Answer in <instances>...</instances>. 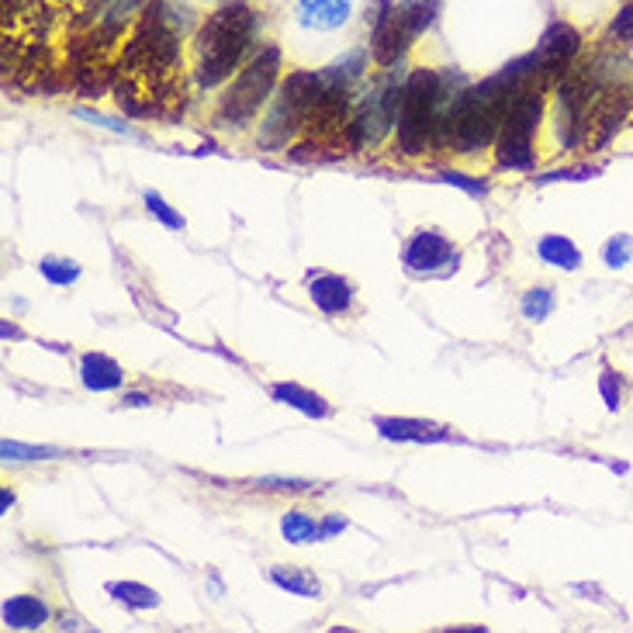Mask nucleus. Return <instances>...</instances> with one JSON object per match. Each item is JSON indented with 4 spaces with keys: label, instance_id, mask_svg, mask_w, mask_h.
Masks as SVG:
<instances>
[{
    "label": "nucleus",
    "instance_id": "19",
    "mask_svg": "<svg viewBox=\"0 0 633 633\" xmlns=\"http://www.w3.org/2000/svg\"><path fill=\"white\" fill-rule=\"evenodd\" d=\"M550 312H554V295H550L547 288L526 291V298H523V315H526V319H530V322H544Z\"/></svg>",
    "mask_w": 633,
    "mask_h": 633
},
{
    "label": "nucleus",
    "instance_id": "15",
    "mask_svg": "<svg viewBox=\"0 0 633 633\" xmlns=\"http://www.w3.org/2000/svg\"><path fill=\"white\" fill-rule=\"evenodd\" d=\"M402 14L405 21H409V28L416 32V39L422 32H429L436 21V14H440V0H402Z\"/></svg>",
    "mask_w": 633,
    "mask_h": 633
},
{
    "label": "nucleus",
    "instance_id": "13",
    "mask_svg": "<svg viewBox=\"0 0 633 633\" xmlns=\"http://www.w3.org/2000/svg\"><path fill=\"white\" fill-rule=\"evenodd\" d=\"M540 260L550 263V267H564V270H578L582 267V253H578V246L571 243L568 236H544L537 246Z\"/></svg>",
    "mask_w": 633,
    "mask_h": 633
},
{
    "label": "nucleus",
    "instance_id": "16",
    "mask_svg": "<svg viewBox=\"0 0 633 633\" xmlns=\"http://www.w3.org/2000/svg\"><path fill=\"white\" fill-rule=\"evenodd\" d=\"M281 533L291 544H312V540L322 537V526H315V519L305 516V512H288L281 519Z\"/></svg>",
    "mask_w": 633,
    "mask_h": 633
},
{
    "label": "nucleus",
    "instance_id": "11",
    "mask_svg": "<svg viewBox=\"0 0 633 633\" xmlns=\"http://www.w3.org/2000/svg\"><path fill=\"white\" fill-rule=\"evenodd\" d=\"M45 620H49V609L35 595H14V599L4 602V623L11 630H35Z\"/></svg>",
    "mask_w": 633,
    "mask_h": 633
},
{
    "label": "nucleus",
    "instance_id": "18",
    "mask_svg": "<svg viewBox=\"0 0 633 633\" xmlns=\"http://www.w3.org/2000/svg\"><path fill=\"white\" fill-rule=\"evenodd\" d=\"M42 277L49 284H56V288H66V284H73L80 277V267L73 260H56V256H45V260L39 263Z\"/></svg>",
    "mask_w": 633,
    "mask_h": 633
},
{
    "label": "nucleus",
    "instance_id": "12",
    "mask_svg": "<svg viewBox=\"0 0 633 633\" xmlns=\"http://www.w3.org/2000/svg\"><path fill=\"white\" fill-rule=\"evenodd\" d=\"M270 395H274V402H281V405H291V409H298V412H305V416H312V419H326L329 416V405H326V398L322 395H315V391H308V388H301V384H274L270 388Z\"/></svg>",
    "mask_w": 633,
    "mask_h": 633
},
{
    "label": "nucleus",
    "instance_id": "8",
    "mask_svg": "<svg viewBox=\"0 0 633 633\" xmlns=\"http://www.w3.org/2000/svg\"><path fill=\"white\" fill-rule=\"evenodd\" d=\"M308 295H312V301H315V305H319L326 315H343L346 308L353 305V288H350V281H343V277H336V274L315 277L312 288H308Z\"/></svg>",
    "mask_w": 633,
    "mask_h": 633
},
{
    "label": "nucleus",
    "instance_id": "3",
    "mask_svg": "<svg viewBox=\"0 0 633 633\" xmlns=\"http://www.w3.org/2000/svg\"><path fill=\"white\" fill-rule=\"evenodd\" d=\"M544 80H533L516 94L506 125L499 132V167L506 170H530L537 153H533V139H537V125L544 115Z\"/></svg>",
    "mask_w": 633,
    "mask_h": 633
},
{
    "label": "nucleus",
    "instance_id": "9",
    "mask_svg": "<svg viewBox=\"0 0 633 633\" xmlns=\"http://www.w3.org/2000/svg\"><path fill=\"white\" fill-rule=\"evenodd\" d=\"M298 14L305 28L329 32L350 18V0H298Z\"/></svg>",
    "mask_w": 633,
    "mask_h": 633
},
{
    "label": "nucleus",
    "instance_id": "14",
    "mask_svg": "<svg viewBox=\"0 0 633 633\" xmlns=\"http://www.w3.org/2000/svg\"><path fill=\"white\" fill-rule=\"evenodd\" d=\"M270 582H274L277 589H288L291 595H305V599H315V595L322 592L319 578L308 568H274L270 571Z\"/></svg>",
    "mask_w": 633,
    "mask_h": 633
},
{
    "label": "nucleus",
    "instance_id": "10",
    "mask_svg": "<svg viewBox=\"0 0 633 633\" xmlns=\"http://www.w3.org/2000/svg\"><path fill=\"white\" fill-rule=\"evenodd\" d=\"M80 381H84V388L90 391H115L122 388L125 374L122 367L111 357H104V353H87L84 364H80Z\"/></svg>",
    "mask_w": 633,
    "mask_h": 633
},
{
    "label": "nucleus",
    "instance_id": "25",
    "mask_svg": "<svg viewBox=\"0 0 633 633\" xmlns=\"http://www.w3.org/2000/svg\"><path fill=\"white\" fill-rule=\"evenodd\" d=\"M443 180H447V184H457V187H464L467 194H474V198H478V194H485V184H481V180H474L471 184V177H464V173H454V170H447V173H440Z\"/></svg>",
    "mask_w": 633,
    "mask_h": 633
},
{
    "label": "nucleus",
    "instance_id": "6",
    "mask_svg": "<svg viewBox=\"0 0 633 633\" xmlns=\"http://www.w3.org/2000/svg\"><path fill=\"white\" fill-rule=\"evenodd\" d=\"M582 49V35L568 25V21H554L547 25V32L540 35L537 49H533V59H537L540 73L547 80H557L575 66V56Z\"/></svg>",
    "mask_w": 633,
    "mask_h": 633
},
{
    "label": "nucleus",
    "instance_id": "17",
    "mask_svg": "<svg viewBox=\"0 0 633 633\" xmlns=\"http://www.w3.org/2000/svg\"><path fill=\"white\" fill-rule=\"evenodd\" d=\"M108 592L115 595V599L128 602V606H135V609H153L156 602H160L153 589H146V585H135V582H115V585H108Z\"/></svg>",
    "mask_w": 633,
    "mask_h": 633
},
{
    "label": "nucleus",
    "instance_id": "7",
    "mask_svg": "<svg viewBox=\"0 0 633 633\" xmlns=\"http://www.w3.org/2000/svg\"><path fill=\"white\" fill-rule=\"evenodd\" d=\"M378 429L384 440H402V443H440L450 436L443 426L422 419H378Z\"/></svg>",
    "mask_w": 633,
    "mask_h": 633
},
{
    "label": "nucleus",
    "instance_id": "4",
    "mask_svg": "<svg viewBox=\"0 0 633 633\" xmlns=\"http://www.w3.org/2000/svg\"><path fill=\"white\" fill-rule=\"evenodd\" d=\"M416 42V32L405 21L402 7L391 0H378L371 14V56L374 63L391 70L395 63H402V56L409 52V45Z\"/></svg>",
    "mask_w": 633,
    "mask_h": 633
},
{
    "label": "nucleus",
    "instance_id": "22",
    "mask_svg": "<svg viewBox=\"0 0 633 633\" xmlns=\"http://www.w3.org/2000/svg\"><path fill=\"white\" fill-rule=\"evenodd\" d=\"M146 208L153 211V215L160 218V222L167 225V229H184V218H180L177 211H170V205H167V201H163L156 191H149V194H146Z\"/></svg>",
    "mask_w": 633,
    "mask_h": 633
},
{
    "label": "nucleus",
    "instance_id": "5",
    "mask_svg": "<svg viewBox=\"0 0 633 633\" xmlns=\"http://www.w3.org/2000/svg\"><path fill=\"white\" fill-rule=\"evenodd\" d=\"M402 260H405V270L416 277H443V274H450V270H457L461 253H457V246L450 243L443 232L422 229L409 239Z\"/></svg>",
    "mask_w": 633,
    "mask_h": 633
},
{
    "label": "nucleus",
    "instance_id": "21",
    "mask_svg": "<svg viewBox=\"0 0 633 633\" xmlns=\"http://www.w3.org/2000/svg\"><path fill=\"white\" fill-rule=\"evenodd\" d=\"M609 42L616 45H630L633 42V4H623L613 18V28H609Z\"/></svg>",
    "mask_w": 633,
    "mask_h": 633
},
{
    "label": "nucleus",
    "instance_id": "24",
    "mask_svg": "<svg viewBox=\"0 0 633 633\" xmlns=\"http://www.w3.org/2000/svg\"><path fill=\"white\" fill-rule=\"evenodd\" d=\"M630 253H633V243H630L627 236H613L606 243V250H602V256H606L609 267H623V263L630 260Z\"/></svg>",
    "mask_w": 633,
    "mask_h": 633
},
{
    "label": "nucleus",
    "instance_id": "20",
    "mask_svg": "<svg viewBox=\"0 0 633 633\" xmlns=\"http://www.w3.org/2000/svg\"><path fill=\"white\" fill-rule=\"evenodd\" d=\"M0 454H4V461H45V457H56V450L52 447H25V443L4 440Z\"/></svg>",
    "mask_w": 633,
    "mask_h": 633
},
{
    "label": "nucleus",
    "instance_id": "2",
    "mask_svg": "<svg viewBox=\"0 0 633 633\" xmlns=\"http://www.w3.org/2000/svg\"><path fill=\"white\" fill-rule=\"evenodd\" d=\"M281 77V49L277 45H263L250 63L239 70L232 87L225 90L222 104H218V125L222 128H243L250 125L267 97L274 94V84Z\"/></svg>",
    "mask_w": 633,
    "mask_h": 633
},
{
    "label": "nucleus",
    "instance_id": "23",
    "mask_svg": "<svg viewBox=\"0 0 633 633\" xmlns=\"http://www.w3.org/2000/svg\"><path fill=\"white\" fill-rule=\"evenodd\" d=\"M599 391H602V398H606V409H620L623 405V378L616 371H606L602 374V381H599Z\"/></svg>",
    "mask_w": 633,
    "mask_h": 633
},
{
    "label": "nucleus",
    "instance_id": "1",
    "mask_svg": "<svg viewBox=\"0 0 633 633\" xmlns=\"http://www.w3.org/2000/svg\"><path fill=\"white\" fill-rule=\"evenodd\" d=\"M256 39V14L246 4H222L198 25L194 35V80L218 87L243 66Z\"/></svg>",
    "mask_w": 633,
    "mask_h": 633
},
{
    "label": "nucleus",
    "instance_id": "26",
    "mask_svg": "<svg viewBox=\"0 0 633 633\" xmlns=\"http://www.w3.org/2000/svg\"><path fill=\"white\" fill-rule=\"evenodd\" d=\"M343 526H346V523H343V519H336V516H333V519H326V523H322V537H329V533L343 530ZM322 537H319V540H322Z\"/></svg>",
    "mask_w": 633,
    "mask_h": 633
}]
</instances>
